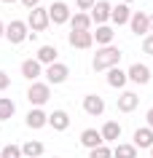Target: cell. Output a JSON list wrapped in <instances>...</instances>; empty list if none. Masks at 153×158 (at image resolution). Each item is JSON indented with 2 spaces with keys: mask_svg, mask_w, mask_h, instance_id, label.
I'll return each instance as SVG.
<instances>
[{
  "mask_svg": "<svg viewBox=\"0 0 153 158\" xmlns=\"http://www.w3.org/2000/svg\"><path fill=\"white\" fill-rule=\"evenodd\" d=\"M3 3H16V0H3Z\"/></svg>",
  "mask_w": 153,
  "mask_h": 158,
  "instance_id": "37",
  "label": "cell"
},
{
  "mask_svg": "<svg viewBox=\"0 0 153 158\" xmlns=\"http://www.w3.org/2000/svg\"><path fill=\"white\" fill-rule=\"evenodd\" d=\"M145 121H148V126H151V129H153V107L148 110V115H145Z\"/></svg>",
  "mask_w": 153,
  "mask_h": 158,
  "instance_id": "33",
  "label": "cell"
},
{
  "mask_svg": "<svg viewBox=\"0 0 153 158\" xmlns=\"http://www.w3.org/2000/svg\"><path fill=\"white\" fill-rule=\"evenodd\" d=\"M27 22H22V19H14L8 27H6V38H8L14 46H19L22 40H27Z\"/></svg>",
  "mask_w": 153,
  "mask_h": 158,
  "instance_id": "4",
  "label": "cell"
},
{
  "mask_svg": "<svg viewBox=\"0 0 153 158\" xmlns=\"http://www.w3.org/2000/svg\"><path fill=\"white\" fill-rule=\"evenodd\" d=\"M151 32H153V16H151Z\"/></svg>",
  "mask_w": 153,
  "mask_h": 158,
  "instance_id": "35",
  "label": "cell"
},
{
  "mask_svg": "<svg viewBox=\"0 0 153 158\" xmlns=\"http://www.w3.org/2000/svg\"><path fill=\"white\" fill-rule=\"evenodd\" d=\"M91 14H86V11H81V14H75V16L70 19V27H73V30H89V27H91Z\"/></svg>",
  "mask_w": 153,
  "mask_h": 158,
  "instance_id": "23",
  "label": "cell"
},
{
  "mask_svg": "<svg viewBox=\"0 0 153 158\" xmlns=\"http://www.w3.org/2000/svg\"><path fill=\"white\" fill-rule=\"evenodd\" d=\"M27 24H30V30H35V32H43L46 27L51 24V16H49V8H32L30 11V16H27Z\"/></svg>",
  "mask_w": 153,
  "mask_h": 158,
  "instance_id": "2",
  "label": "cell"
},
{
  "mask_svg": "<svg viewBox=\"0 0 153 158\" xmlns=\"http://www.w3.org/2000/svg\"><path fill=\"white\" fill-rule=\"evenodd\" d=\"M121 59V51L116 46H100V51L94 54V70L97 73H105V70H113Z\"/></svg>",
  "mask_w": 153,
  "mask_h": 158,
  "instance_id": "1",
  "label": "cell"
},
{
  "mask_svg": "<svg viewBox=\"0 0 153 158\" xmlns=\"http://www.w3.org/2000/svg\"><path fill=\"white\" fill-rule=\"evenodd\" d=\"M151 158H153V148H151Z\"/></svg>",
  "mask_w": 153,
  "mask_h": 158,
  "instance_id": "38",
  "label": "cell"
},
{
  "mask_svg": "<svg viewBox=\"0 0 153 158\" xmlns=\"http://www.w3.org/2000/svg\"><path fill=\"white\" fill-rule=\"evenodd\" d=\"M75 3H78V8H81V11H89V14H91V8L97 6V0H75Z\"/></svg>",
  "mask_w": 153,
  "mask_h": 158,
  "instance_id": "29",
  "label": "cell"
},
{
  "mask_svg": "<svg viewBox=\"0 0 153 158\" xmlns=\"http://www.w3.org/2000/svg\"><path fill=\"white\" fill-rule=\"evenodd\" d=\"M14 110L16 107H14L11 99H0V121H8V118L14 115Z\"/></svg>",
  "mask_w": 153,
  "mask_h": 158,
  "instance_id": "26",
  "label": "cell"
},
{
  "mask_svg": "<svg viewBox=\"0 0 153 158\" xmlns=\"http://www.w3.org/2000/svg\"><path fill=\"white\" fill-rule=\"evenodd\" d=\"M38 3H40V0H22V6H24V8H38Z\"/></svg>",
  "mask_w": 153,
  "mask_h": 158,
  "instance_id": "32",
  "label": "cell"
},
{
  "mask_svg": "<svg viewBox=\"0 0 153 158\" xmlns=\"http://www.w3.org/2000/svg\"><path fill=\"white\" fill-rule=\"evenodd\" d=\"M132 32H134V35H148V32H151V16L142 14V11L132 14Z\"/></svg>",
  "mask_w": 153,
  "mask_h": 158,
  "instance_id": "9",
  "label": "cell"
},
{
  "mask_svg": "<svg viewBox=\"0 0 153 158\" xmlns=\"http://www.w3.org/2000/svg\"><path fill=\"white\" fill-rule=\"evenodd\" d=\"M24 121H27V126H30V129H43V126L49 123V115H46L40 107H32L30 113H27Z\"/></svg>",
  "mask_w": 153,
  "mask_h": 158,
  "instance_id": "12",
  "label": "cell"
},
{
  "mask_svg": "<svg viewBox=\"0 0 153 158\" xmlns=\"http://www.w3.org/2000/svg\"><path fill=\"white\" fill-rule=\"evenodd\" d=\"M11 86V81H8V75L3 73V70H0V91H3V89H8Z\"/></svg>",
  "mask_w": 153,
  "mask_h": 158,
  "instance_id": "31",
  "label": "cell"
},
{
  "mask_svg": "<svg viewBox=\"0 0 153 158\" xmlns=\"http://www.w3.org/2000/svg\"><path fill=\"white\" fill-rule=\"evenodd\" d=\"M113 16V6L108 0H97V6L91 8V19L97 24H108V19Z\"/></svg>",
  "mask_w": 153,
  "mask_h": 158,
  "instance_id": "7",
  "label": "cell"
},
{
  "mask_svg": "<svg viewBox=\"0 0 153 158\" xmlns=\"http://www.w3.org/2000/svg\"><path fill=\"white\" fill-rule=\"evenodd\" d=\"M22 153H24V156H30V158H38V156L43 153V142H38V139L24 142V145H22Z\"/></svg>",
  "mask_w": 153,
  "mask_h": 158,
  "instance_id": "24",
  "label": "cell"
},
{
  "mask_svg": "<svg viewBox=\"0 0 153 158\" xmlns=\"http://www.w3.org/2000/svg\"><path fill=\"white\" fill-rule=\"evenodd\" d=\"M137 148H153V129L151 126H142L134 131V139H132Z\"/></svg>",
  "mask_w": 153,
  "mask_h": 158,
  "instance_id": "14",
  "label": "cell"
},
{
  "mask_svg": "<svg viewBox=\"0 0 153 158\" xmlns=\"http://www.w3.org/2000/svg\"><path fill=\"white\" fill-rule=\"evenodd\" d=\"M137 102H140V99H137V94L124 91L118 97V110H121V113H134V110H137Z\"/></svg>",
  "mask_w": 153,
  "mask_h": 158,
  "instance_id": "16",
  "label": "cell"
},
{
  "mask_svg": "<svg viewBox=\"0 0 153 158\" xmlns=\"http://www.w3.org/2000/svg\"><path fill=\"white\" fill-rule=\"evenodd\" d=\"M129 81H134V83H148L151 81V70L142 64V62H137V64H132L129 67Z\"/></svg>",
  "mask_w": 153,
  "mask_h": 158,
  "instance_id": "10",
  "label": "cell"
},
{
  "mask_svg": "<svg viewBox=\"0 0 153 158\" xmlns=\"http://www.w3.org/2000/svg\"><path fill=\"white\" fill-rule=\"evenodd\" d=\"M0 35H6V24L3 22H0Z\"/></svg>",
  "mask_w": 153,
  "mask_h": 158,
  "instance_id": "34",
  "label": "cell"
},
{
  "mask_svg": "<svg viewBox=\"0 0 153 158\" xmlns=\"http://www.w3.org/2000/svg\"><path fill=\"white\" fill-rule=\"evenodd\" d=\"M116 158H137V145H118L116 148Z\"/></svg>",
  "mask_w": 153,
  "mask_h": 158,
  "instance_id": "25",
  "label": "cell"
},
{
  "mask_svg": "<svg viewBox=\"0 0 153 158\" xmlns=\"http://www.w3.org/2000/svg\"><path fill=\"white\" fill-rule=\"evenodd\" d=\"M89 158H113V153H110V148H108V145H100V148L91 150V156H89Z\"/></svg>",
  "mask_w": 153,
  "mask_h": 158,
  "instance_id": "28",
  "label": "cell"
},
{
  "mask_svg": "<svg viewBox=\"0 0 153 158\" xmlns=\"http://www.w3.org/2000/svg\"><path fill=\"white\" fill-rule=\"evenodd\" d=\"M57 56H59V54H57L54 46H40V48H38V62H40V64H54Z\"/></svg>",
  "mask_w": 153,
  "mask_h": 158,
  "instance_id": "21",
  "label": "cell"
},
{
  "mask_svg": "<svg viewBox=\"0 0 153 158\" xmlns=\"http://www.w3.org/2000/svg\"><path fill=\"white\" fill-rule=\"evenodd\" d=\"M49 16L54 24H65V22H70V8H67V3H62V0H57V3H51V8H49Z\"/></svg>",
  "mask_w": 153,
  "mask_h": 158,
  "instance_id": "6",
  "label": "cell"
},
{
  "mask_svg": "<svg viewBox=\"0 0 153 158\" xmlns=\"http://www.w3.org/2000/svg\"><path fill=\"white\" fill-rule=\"evenodd\" d=\"M49 126L57 129V131H65V129L70 126V115L65 113V110H54V113L49 115Z\"/></svg>",
  "mask_w": 153,
  "mask_h": 158,
  "instance_id": "13",
  "label": "cell"
},
{
  "mask_svg": "<svg viewBox=\"0 0 153 158\" xmlns=\"http://www.w3.org/2000/svg\"><path fill=\"white\" fill-rule=\"evenodd\" d=\"M121 3H134V0H121Z\"/></svg>",
  "mask_w": 153,
  "mask_h": 158,
  "instance_id": "36",
  "label": "cell"
},
{
  "mask_svg": "<svg viewBox=\"0 0 153 158\" xmlns=\"http://www.w3.org/2000/svg\"><path fill=\"white\" fill-rule=\"evenodd\" d=\"M83 110L89 115H102V110H105V102H102L100 94H89L83 99Z\"/></svg>",
  "mask_w": 153,
  "mask_h": 158,
  "instance_id": "11",
  "label": "cell"
},
{
  "mask_svg": "<svg viewBox=\"0 0 153 158\" xmlns=\"http://www.w3.org/2000/svg\"><path fill=\"white\" fill-rule=\"evenodd\" d=\"M22 75H24L27 81H35L40 75V62L38 59H27L24 64H22Z\"/></svg>",
  "mask_w": 153,
  "mask_h": 158,
  "instance_id": "22",
  "label": "cell"
},
{
  "mask_svg": "<svg viewBox=\"0 0 153 158\" xmlns=\"http://www.w3.org/2000/svg\"><path fill=\"white\" fill-rule=\"evenodd\" d=\"M129 81V75L124 73V70H118V67H113V70H108V83L113 86V89H124V83Z\"/></svg>",
  "mask_w": 153,
  "mask_h": 158,
  "instance_id": "18",
  "label": "cell"
},
{
  "mask_svg": "<svg viewBox=\"0 0 153 158\" xmlns=\"http://www.w3.org/2000/svg\"><path fill=\"white\" fill-rule=\"evenodd\" d=\"M27 99L32 102V107H43V105L51 99V89L46 83H32L30 91H27Z\"/></svg>",
  "mask_w": 153,
  "mask_h": 158,
  "instance_id": "3",
  "label": "cell"
},
{
  "mask_svg": "<svg viewBox=\"0 0 153 158\" xmlns=\"http://www.w3.org/2000/svg\"><path fill=\"white\" fill-rule=\"evenodd\" d=\"M81 142H83L89 150H94V148H100L105 139H102V134L97 131V129H83V131H81Z\"/></svg>",
  "mask_w": 153,
  "mask_h": 158,
  "instance_id": "15",
  "label": "cell"
},
{
  "mask_svg": "<svg viewBox=\"0 0 153 158\" xmlns=\"http://www.w3.org/2000/svg\"><path fill=\"white\" fill-rule=\"evenodd\" d=\"M24 153H22V148L19 145H6V148L0 150V158H22Z\"/></svg>",
  "mask_w": 153,
  "mask_h": 158,
  "instance_id": "27",
  "label": "cell"
},
{
  "mask_svg": "<svg viewBox=\"0 0 153 158\" xmlns=\"http://www.w3.org/2000/svg\"><path fill=\"white\" fill-rule=\"evenodd\" d=\"M70 46L73 48H91V43H94V35L91 30H70Z\"/></svg>",
  "mask_w": 153,
  "mask_h": 158,
  "instance_id": "5",
  "label": "cell"
},
{
  "mask_svg": "<svg viewBox=\"0 0 153 158\" xmlns=\"http://www.w3.org/2000/svg\"><path fill=\"white\" fill-rule=\"evenodd\" d=\"M113 38H116V35H113V30L108 24H100V27H97V32H94V43H100V46H110Z\"/></svg>",
  "mask_w": 153,
  "mask_h": 158,
  "instance_id": "20",
  "label": "cell"
},
{
  "mask_svg": "<svg viewBox=\"0 0 153 158\" xmlns=\"http://www.w3.org/2000/svg\"><path fill=\"white\" fill-rule=\"evenodd\" d=\"M113 24H126L132 14H129V3H121V6H113Z\"/></svg>",
  "mask_w": 153,
  "mask_h": 158,
  "instance_id": "19",
  "label": "cell"
},
{
  "mask_svg": "<svg viewBox=\"0 0 153 158\" xmlns=\"http://www.w3.org/2000/svg\"><path fill=\"white\" fill-rule=\"evenodd\" d=\"M142 51L145 54H153V35H148V38L142 40Z\"/></svg>",
  "mask_w": 153,
  "mask_h": 158,
  "instance_id": "30",
  "label": "cell"
},
{
  "mask_svg": "<svg viewBox=\"0 0 153 158\" xmlns=\"http://www.w3.org/2000/svg\"><path fill=\"white\" fill-rule=\"evenodd\" d=\"M100 134H102V139H105V142H116L121 137V126L116 123V121H108V123H102Z\"/></svg>",
  "mask_w": 153,
  "mask_h": 158,
  "instance_id": "17",
  "label": "cell"
},
{
  "mask_svg": "<svg viewBox=\"0 0 153 158\" xmlns=\"http://www.w3.org/2000/svg\"><path fill=\"white\" fill-rule=\"evenodd\" d=\"M67 64H62V62H54V64H49V70H46V81H51V83H65L67 81Z\"/></svg>",
  "mask_w": 153,
  "mask_h": 158,
  "instance_id": "8",
  "label": "cell"
}]
</instances>
